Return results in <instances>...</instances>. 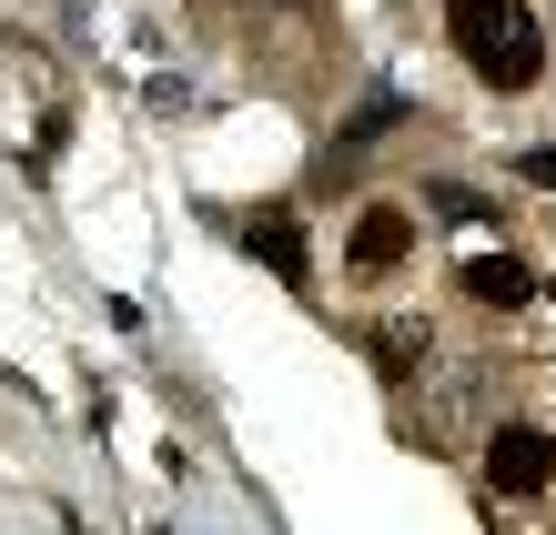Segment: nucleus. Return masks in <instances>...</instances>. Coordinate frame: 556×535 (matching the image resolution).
I'll return each mask as SVG.
<instances>
[{"label":"nucleus","mask_w":556,"mask_h":535,"mask_svg":"<svg viewBox=\"0 0 556 535\" xmlns=\"http://www.w3.org/2000/svg\"><path fill=\"white\" fill-rule=\"evenodd\" d=\"M466 293H476L485 314H516V304L536 293V273H527L516 253H485V263H466Z\"/></svg>","instance_id":"obj_4"},{"label":"nucleus","mask_w":556,"mask_h":535,"mask_svg":"<svg viewBox=\"0 0 556 535\" xmlns=\"http://www.w3.org/2000/svg\"><path fill=\"white\" fill-rule=\"evenodd\" d=\"M405 253H415V213L405 203H365V213H354V232H344V263H354V273H395Z\"/></svg>","instance_id":"obj_3"},{"label":"nucleus","mask_w":556,"mask_h":535,"mask_svg":"<svg viewBox=\"0 0 556 535\" xmlns=\"http://www.w3.org/2000/svg\"><path fill=\"white\" fill-rule=\"evenodd\" d=\"M445 41L466 51V72L485 91H536L546 72V30L527 0H445Z\"/></svg>","instance_id":"obj_1"},{"label":"nucleus","mask_w":556,"mask_h":535,"mask_svg":"<svg viewBox=\"0 0 556 535\" xmlns=\"http://www.w3.org/2000/svg\"><path fill=\"white\" fill-rule=\"evenodd\" d=\"M556 475V434H536V424H496L485 434V485L496 495H536Z\"/></svg>","instance_id":"obj_2"},{"label":"nucleus","mask_w":556,"mask_h":535,"mask_svg":"<svg viewBox=\"0 0 556 535\" xmlns=\"http://www.w3.org/2000/svg\"><path fill=\"white\" fill-rule=\"evenodd\" d=\"M375 364H384L395 384H405V374H425V323H384V333H375Z\"/></svg>","instance_id":"obj_6"},{"label":"nucleus","mask_w":556,"mask_h":535,"mask_svg":"<svg viewBox=\"0 0 556 535\" xmlns=\"http://www.w3.org/2000/svg\"><path fill=\"white\" fill-rule=\"evenodd\" d=\"M527 182H536V192H556V142H536V152H527Z\"/></svg>","instance_id":"obj_7"},{"label":"nucleus","mask_w":556,"mask_h":535,"mask_svg":"<svg viewBox=\"0 0 556 535\" xmlns=\"http://www.w3.org/2000/svg\"><path fill=\"white\" fill-rule=\"evenodd\" d=\"M253 253H264L283 283H314V253H304V222H293V213H264V222H253Z\"/></svg>","instance_id":"obj_5"}]
</instances>
